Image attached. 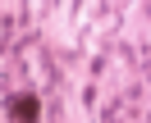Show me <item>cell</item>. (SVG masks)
<instances>
[{"instance_id":"obj_1","label":"cell","mask_w":151,"mask_h":123,"mask_svg":"<svg viewBox=\"0 0 151 123\" xmlns=\"http://www.w3.org/2000/svg\"><path fill=\"white\" fill-rule=\"evenodd\" d=\"M5 119H9V123H41V100L32 91L5 96Z\"/></svg>"}]
</instances>
